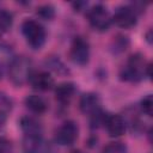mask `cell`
Wrapping results in <instances>:
<instances>
[{"label":"cell","instance_id":"obj_1","mask_svg":"<svg viewBox=\"0 0 153 153\" xmlns=\"http://www.w3.org/2000/svg\"><path fill=\"white\" fill-rule=\"evenodd\" d=\"M151 75V65L146 62V59L142 54H133L127 63L122 67L120 76L127 82H139L145 76Z\"/></svg>","mask_w":153,"mask_h":153},{"label":"cell","instance_id":"obj_7","mask_svg":"<svg viewBox=\"0 0 153 153\" xmlns=\"http://www.w3.org/2000/svg\"><path fill=\"white\" fill-rule=\"evenodd\" d=\"M79 136V127L74 121L63 122L55 131V141L61 146L73 145Z\"/></svg>","mask_w":153,"mask_h":153},{"label":"cell","instance_id":"obj_4","mask_svg":"<svg viewBox=\"0 0 153 153\" xmlns=\"http://www.w3.org/2000/svg\"><path fill=\"white\" fill-rule=\"evenodd\" d=\"M90 25L97 31H106L112 24V17L108 8L102 4H96L87 10L86 13Z\"/></svg>","mask_w":153,"mask_h":153},{"label":"cell","instance_id":"obj_2","mask_svg":"<svg viewBox=\"0 0 153 153\" xmlns=\"http://www.w3.org/2000/svg\"><path fill=\"white\" fill-rule=\"evenodd\" d=\"M32 62L26 56H14L8 65V76L13 85L22 86L27 82L32 73Z\"/></svg>","mask_w":153,"mask_h":153},{"label":"cell","instance_id":"obj_11","mask_svg":"<svg viewBox=\"0 0 153 153\" xmlns=\"http://www.w3.org/2000/svg\"><path fill=\"white\" fill-rule=\"evenodd\" d=\"M23 148L25 153H48L49 145L42 136H24Z\"/></svg>","mask_w":153,"mask_h":153},{"label":"cell","instance_id":"obj_23","mask_svg":"<svg viewBox=\"0 0 153 153\" xmlns=\"http://www.w3.org/2000/svg\"><path fill=\"white\" fill-rule=\"evenodd\" d=\"M72 5L75 8V11H81L85 10V7H87V2H73Z\"/></svg>","mask_w":153,"mask_h":153},{"label":"cell","instance_id":"obj_22","mask_svg":"<svg viewBox=\"0 0 153 153\" xmlns=\"http://www.w3.org/2000/svg\"><path fill=\"white\" fill-rule=\"evenodd\" d=\"M10 149V142L7 140L0 139V153H7Z\"/></svg>","mask_w":153,"mask_h":153},{"label":"cell","instance_id":"obj_9","mask_svg":"<svg viewBox=\"0 0 153 153\" xmlns=\"http://www.w3.org/2000/svg\"><path fill=\"white\" fill-rule=\"evenodd\" d=\"M100 97L94 92H86L81 96L79 100V108L80 111L85 115H93L98 110H100Z\"/></svg>","mask_w":153,"mask_h":153},{"label":"cell","instance_id":"obj_19","mask_svg":"<svg viewBox=\"0 0 153 153\" xmlns=\"http://www.w3.org/2000/svg\"><path fill=\"white\" fill-rule=\"evenodd\" d=\"M11 110H12V100H11V98L6 93L0 92V114H2L5 116H8Z\"/></svg>","mask_w":153,"mask_h":153},{"label":"cell","instance_id":"obj_10","mask_svg":"<svg viewBox=\"0 0 153 153\" xmlns=\"http://www.w3.org/2000/svg\"><path fill=\"white\" fill-rule=\"evenodd\" d=\"M108 134L111 137L122 136L127 130V122L121 115H109L104 124Z\"/></svg>","mask_w":153,"mask_h":153},{"label":"cell","instance_id":"obj_8","mask_svg":"<svg viewBox=\"0 0 153 153\" xmlns=\"http://www.w3.org/2000/svg\"><path fill=\"white\" fill-rule=\"evenodd\" d=\"M27 82L38 91H48L51 90L55 81L53 75L47 71H32Z\"/></svg>","mask_w":153,"mask_h":153},{"label":"cell","instance_id":"obj_5","mask_svg":"<svg viewBox=\"0 0 153 153\" xmlns=\"http://www.w3.org/2000/svg\"><path fill=\"white\" fill-rule=\"evenodd\" d=\"M137 16L139 13L135 11V8L131 5H122L115 10L111 17H112V23H115L118 27L130 29L136 25Z\"/></svg>","mask_w":153,"mask_h":153},{"label":"cell","instance_id":"obj_18","mask_svg":"<svg viewBox=\"0 0 153 153\" xmlns=\"http://www.w3.org/2000/svg\"><path fill=\"white\" fill-rule=\"evenodd\" d=\"M140 109L145 115H147L149 117L153 115V97H152V94H147L146 97H143L141 99Z\"/></svg>","mask_w":153,"mask_h":153},{"label":"cell","instance_id":"obj_20","mask_svg":"<svg viewBox=\"0 0 153 153\" xmlns=\"http://www.w3.org/2000/svg\"><path fill=\"white\" fill-rule=\"evenodd\" d=\"M37 14L43 19H51L55 16V8L51 5L45 4L37 8Z\"/></svg>","mask_w":153,"mask_h":153},{"label":"cell","instance_id":"obj_6","mask_svg":"<svg viewBox=\"0 0 153 153\" xmlns=\"http://www.w3.org/2000/svg\"><path fill=\"white\" fill-rule=\"evenodd\" d=\"M69 57L73 63L85 66L90 61V44L86 38L78 36L73 39L69 49Z\"/></svg>","mask_w":153,"mask_h":153},{"label":"cell","instance_id":"obj_15","mask_svg":"<svg viewBox=\"0 0 153 153\" xmlns=\"http://www.w3.org/2000/svg\"><path fill=\"white\" fill-rule=\"evenodd\" d=\"M13 24V16L6 10H0V33H4L11 29Z\"/></svg>","mask_w":153,"mask_h":153},{"label":"cell","instance_id":"obj_3","mask_svg":"<svg viewBox=\"0 0 153 153\" xmlns=\"http://www.w3.org/2000/svg\"><path fill=\"white\" fill-rule=\"evenodd\" d=\"M22 32L25 37L27 44L32 49H41L47 39V32L44 26L35 20V19H26L22 24Z\"/></svg>","mask_w":153,"mask_h":153},{"label":"cell","instance_id":"obj_16","mask_svg":"<svg viewBox=\"0 0 153 153\" xmlns=\"http://www.w3.org/2000/svg\"><path fill=\"white\" fill-rule=\"evenodd\" d=\"M102 153H128V148L124 143L118 142V141H114V142L108 143L103 148Z\"/></svg>","mask_w":153,"mask_h":153},{"label":"cell","instance_id":"obj_24","mask_svg":"<svg viewBox=\"0 0 153 153\" xmlns=\"http://www.w3.org/2000/svg\"><path fill=\"white\" fill-rule=\"evenodd\" d=\"M4 72H5V68H4L2 63L0 62V80H1V79H2V76H4Z\"/></svg>","mask_w":153,"mask_h":153},{"label":"cell","instance_id":"obj_25","mask_svg":"<svg viewBox=\"0 0 153 153\" xmlns=\"http://www.w3.org/2000/svg\"><path fill=\"white\" fill-rule=\"evenodd\" d=\"M69 153H84V152L80 151V149H75V151H72V152H69Z\"/></svg>","mask_w":153,"mask_h":153},{"label":"cell","instance_id":"obj_14","mask_svg":"<svg viewBox=\"0 0 153 153\" xmlns=\"http://www.w3.org/2000/svg\"><path fill=\"white\" fill-rule=\"evenodd\" d=\"M25 105L33 114H43L48 109L47 100L43 97L38 96V94H30V96H27L25 98Z\"/></svg>","mask_w":153,"mask_h":153},{"label":"cell","instance_id":"obj_17","mask_svg":"<svg viewBox=\"0 0 153 153\" xmlns=\"http://www.w3.org/2000/svg\"><path fill=\"white\" fill-rule=\"evenodd\" d=\"M108 116L109 115L105 114L104 111H102V109L98 110L97 112H94L93 115H91V127L92 128H99V127L104 126Z\"/></svg>","mask_w":153,"mask_h":153},{"label":"cell","instance_id":"obj_13","mask_svg":"<svg viewBox=\"0 0 153 153\" xmlns=\"http://www.w3.org/2000/svg\"><path fill=\"white\" fill-rule=\"evenodd\" d=\"M75 91H76V87L73 82H69V81L62 82V84L57 85L55 88L56 100L63 105L69 104V102L73 99V97L75 94Z\"/></svg>","mask_w":153,"mask_h":153},{"label":"cell","instance_id":"obj_12","mask_svg":"<svg viewBox=\"0 0 153 153\" xmlns=\"http://www.w3.org/2000/svg\"><path fill=\"white\" fill-rule=\"evenodd\" d=\"M20 128L24 136H42L43 133L42 124L31 116H24L20 118Z\"/></svg>","mask_w":153,"mask_h":153},{"label":"cell","instance_id":"obj_21","mask_svg":"<svg viewBox=\"0 0 153 153\" xmlns=\"http://www.w3.org/2000/svg\"><path fill=\"white\" fill-rule=\"evenodd\" d=\"M129 44V41L127 37L124 36H117L115 39H114V49H115V53H122L123 50L127 49Z\"/></svg>","mask_w":153,"mask_h":153}]
</instances>
